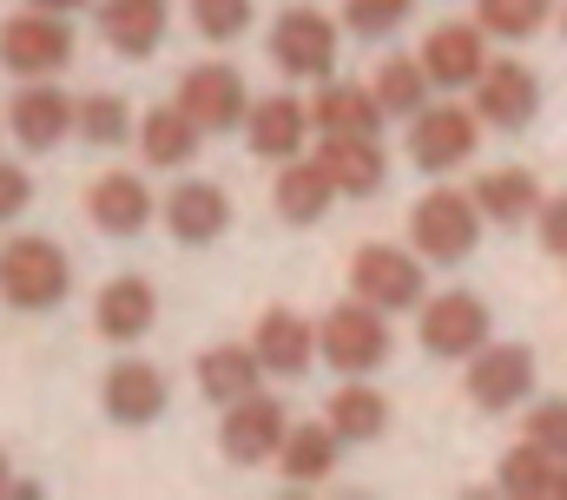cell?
I'll list each match as a JSON object with an SVG mask.
<instances>
[{
  "mask_svg": "<svg viewBox=\"0 0 567 500\" xmlns=\"http://www.w3.org/2000/svg\"><path fill=\"white\" fill-rule=\"evenodd\" d=\"M73 290V263L53 238H7L0 244V296L7 310H60Z\"/></svg>",
  "mask_w": 567,
  "mask_h": 500,
  "instance_id": "1",
  "label": "cell"
},
{
  "mask_svg": "<svg viewBox=\"0 0 567 500\" xmlns=\"http://www.w3.org/2000/svg\"><path fill=\"white\" fill-rule=\"evenodd\" d=\"M317 350H323V363L337 375H377L390 363L396 336H390V316H383L377 303L350 296V303H337V310L317 323Z\"/></svg>",
  "mask_w": 567,
  "mask_h": 500,
  "instance_id": "2",
  "label": "cell"
},
{
  "mask_svg": "<svg viewBox=\"0 0 567 500\" xmlns=\"http://www.w3.org/2000/svg\"><path fill=\"white\" fill-rule=\"evenodd\" d=\"M482 205H475V191H423L416 205H410V244L423 250L429 263H462V257H475L482 244Z\"/></svg>",
  "mask_w": 567,
  "mask_h": 500,
  "instance_id": "3",
  "label": "cell"
},
{
  "mask_svg": "<svg viewBox=\"0 0 567 500\" xmlns=\"http://www.w3.org/2000/svg\"><path fill=\"white\" fill-rule=\"evenodd\" d=\"M73 13H40V7H27V13H13L7 27H0V66L13 73V80H53V73H66L73 66Z\"/></svg>",
  "mask_w": 567,
  "mask_h": 500,
  "instance_id": "4",
  "label": "cell"
},
{
  "mask_svg": "<svg viewBox=\"0 0 567 500\" xmlns=\"http://www.w3.org/2000/svg\"><path fill=\"white\" fill-rule=\"evenodd\" d=\"M350 290L377 310H423L429 303V277H423V250L410 244H363L350 257Z\"/></svg>",
  "mask_w": 567,
  "mask_h": 500,
  "instance_id": "5",
  "label": "cell"
},
{
  "mask_svg": "<svg viewBox=\"0 0 567 500\" xmlns=\"http://www.w3.org/2000/svg\"><path fill=\"white\" fill-rule=\"evenodd\" d=\"M468 402L482 415H508V408H528L535 402V350L528 343H482L468 356V375H462Z\"/></svg>",
  "mask_w": 567,
  "mask_h": 500,
  "instance_id": "6",
  "label": "cell"
},
{
  "mask_svg": "<svg viewBox=\"0 0 567 500\" xmlns=\"http://www.w3.org/2000/svg\"><path fill=\"white\" fill-rule=\"evenodd\" d=\"M416 336L435 363H468L488 343V303L475 290H442L416 310Z\"/></svg>",
  "mask_w": 567,
  "mask_h": 500,
  "instance_id": "7",
  "label": "cell"
},
{
  "mask_svg": "<svg viewBox=\"0 0 567 500\" xmlns=\"http://www.w3.org/2000/svg\"><path fill=\"white\" fill-rule=\"evenodd\" d=\"M475 138H482V113H468L455 100H429L423 113L410 119V158H416V171L442 178V171L475 158Z\"/></svg>",
  "mask_w": 567,
  "mask_h": 500,
  "instance_id": "8",
  "label": "cell"
},
{
  "mask_svg": "<svg viewBox=\"0 0 567 500\" xmlns=\"http://www.w3.org/2000/svg\"><path fill=\"white\" fill-rule=\"evenodd\" d=\"M271 60L284 80H330L337 73V20L317 7H284L271 20Z\"/></svg>",
  "mask_w": 567,
  "mask_h": 500,
  "instance_id": "9",
  "label": "cell"
},
{
  "mask_svg": "<svg viewBox=\"0 0 567 500\" xmlns=\"http://www.w3.org/2000/svg\"><path fill=\"white\" fill-rule=\"evenodd\" d=\"M284 402L278 395H245V402H231L225 408V421H218V455L231 461V468H265V461H278L284 448Z\"/></svg>",
  "mask_w": 567,
  "mask_h": 500,
  "instance_id": "10",
  "label": "cell"
},
{
  "mask_svg": "<svg viewBox=\"0 0 567 500\" xmlns=\"http://www.w3.org/2000/svg\"><path fill=\"white\" fill-rule=\"evenodd\" d=\"M73 125H80V100L60 93L53 80H20V93L7 100V132H13L27 152H53Z\"/></svg>",
  "mask_w": 567,
  "mask_h": 500,
  "instance_id": "11",
  "label": "cell"
},
{
  "mask_svg": "<svg viewBox=\"0 0 567 500\" xmlns=\"http://www.w3.org/2000/svg\"><path fill=\"white\" fill-rule=\"evenodd\" d=\"M178 106L205 125V132H231V125L251 119V86L238 80V66L205 60V66H192V73L178 80Z\"/></svg>",
  "mask_w": 567,
  "mask_h": 500,
  "instance_id": "12",
  "label": "cell"
},
{
  "mask_svg": "<svg viewBox=\"0 0 567 500\" xmlns=\"http://www.w3.org/2000/svg\"><path fill=\"white\" fill-rule=\"evenodd\" d=\"M475 113H482V125H495V132H528L535 113H542V80H535V66H522V60H488V73L475 80Z\"/></svg>",
  "mask_w": 567,
  "mask_h": 500,
  "instance_id": "13",
  "label": "cell"
},
{
  "mask_svg": "<svg viewBox=\"0 0 567 500\" xmlns=\"http://www.w3.org/2000/svg\"><path fill=\"white\" fill-rule=\"evenodd\" d=\"M423 66L442 93L475 86V80L488 73V33H482V20H442V27H429L423 33Z\"/></svg>",
  "mask_w": 567,
  "mask_h": 500,
  "instance_id": "14",
  "label": "cell"
},
{
  "mask_svg": "<svg viewBox=\"0 0 567 500\" xmlns=\"http://www.w3.org/2000/svg\"><path fill=\"white\" fill-rule=\"evenodd\" d=\"M317 165L330 171V185H337L343 198H377V191L390 185V152H383L370 132H330V138L317 145Z\"/></svg>",
  "mask_w": 567,
  "mask_h": 500,
  "instance_id": "15",
  "label": "cell"
},
{
  "mask_svg": "<svg viewBox=\"0 0 567 500\" xmlns=\"http://www.w3.org/2000/svg\"><path fill=\"white\" fill-rule=\"evenodd\" d=\"M158 218H165V231H172L178 244H218V238L231 231V198H225L212 178H178L172 198L158 205Z\"/></svg>",
  "mask_w": 567,
  "mask_h": 500,
  "instance_id": "16",
  "label": "cell"
},
{
  "mask_svg": "<svg viewBox=\"0 0 567 500\" xmlns=\"http://www.w3.org/2000/svg\"><path fill=\"white\" fill-rule=\"evenodd\" d=\"M158 205H165V198H152L145 178H133V171H106V178H93V191H86V218H93V231H106V238H140L145 225L158 218Z\"/></svg>",
  "mask_w": 567,
  "mask_h": 500,
  "instance_id": "17",
  "label": "cell"
},
{
  "mask_svg": "<svg viewBox=\"0 0 567 500\" xmlns=\"http://www.w3.org/2000/svg\"><path fill=\"white\" fill-rule=\"evenodd\" d=\"M100 402H106V415L120 428H145V421L165 415L172 382H165V369H152V363H113L106 382H100Z\"/></svg>",
  "mask_w": 567,
  "mask_h": 500,
  "instance_id": "18",
  "label": "cell"
},
{
  "mask_svg": "<svg viewBox=\"0 0 567 500\" xmlns=\"http://www.w3.org/2000/svg\"><path fill=\"white\" fill-rule=\"evenodd\" d=\"M310 132H317L310 100H290V93H278V100H251L245 138H251V152H258V158H271V165L303 158V138H310Z\"/></svg>",
  "mask_w": 567,
  "mask_h": 500,
  "instance_id": "19",
  "label": "cell"
},
{
  "mask_svg": "<svg viewBox=\"0 0 567 500\" xmlns=\"http://www.w3.org/2000/svg\"><path fill=\"white\" fill-rule=\"evenodd\" d=\"M265 356L251 350V343H212L205 356H198V395L212 402V408H231V402H245V395H258L265 388Z\"/></svg>",
  "mask_w": 567,
  "mask_h": 500,
  "instance_id": "20",
  "label": "cell"
},
{
  "mask_svg": "<svg viewBox=\"0 0 567 500\" xmlns=\"http://www.w3.org/2000/svg\"><path fill=\"white\" fill-rule=\"evenodd\" d=\"M158 323V290L145 283V277H113L106 290H100V303H93V330L106 336V343H140L145 330Z\"/></svg>",
  "mask_w": 567,
  "mask_h": 500,
  "instance_id": "21",
  "label": "cell"
},
{
  "mask_svg": "<svg viewBox=\"0 0 567 500\" xmlns=\"http://www.w3.org/2000/svg\"><path fill=\"white\" fill-rule=\"evenodd\" d=\"M251 350L265 356V369L271 375H303L310 363H323V350H317V323H303L297 310H265L258 330H251Z\"/></svg>",
  "mask_w": 567,
  "mask_h": 500,
  "instance_id": "22",
  "label": "cell"
},
{
  "mask_svg": "<svg viewBox=\"0 0 567 500\" xmlns=\"http://www.w3.org/2000/svg\"><path fill=\"white\" fill-rule=\"evenodd\" d=\"M475 205H482V218L488 225H528L548 198H542V178L528 171V165H495V171H482L475 178Z\"/></svg>",
  "mask_w": 567,
  "mask_h": 500,
  "instance_id": "23",
  "label": "cell"
},
{
  "mask_svg": "<svg viewBox=\"0 0 567 500\" xmlns=\"http://www.w3.org/2000/svg\"><path fill=\"white\" fill-rule=\"evenodd\" d=\"M343 191L330 185V171L317 165V158H284V171H278V185H271V205H278V218L284 225H317L330 205H337Z\"/></svg>",
  "mask_w": 567,
  "mask_h": 500,
  "instance_id": "24",
  "label": "cell"
},
{
  "mask_svg": "<svg viewBox=\"0 0 567 500\" xmlns=\"http://www.w3.org/2000/svg\"><path fill=\"white\" fill-rule=\"evenodd\" d=\"M198 138H205V125L192 119L178 100H172V106H152L140 119V158L152 171H178V165L198 158Z\"/></svg>",
  "mask_w": 567,
  "mask_h": 500,
  "instance_id": "25",
  "label": "cell"
},
{
  "mask_svg": "<svg viewBox=\"0 0 567 500\" xmlns=\"http://www.w3.org/2000/svg\"><path fill=\"white\" fill-rule=\"evenodd\" d=\"M310 119L317 132L330 138V132H383V100H377V86H350V80H317V100H310Z\"/></svg>",
  "mask_w": 567,
  "mask_h": 500,
  "instance_id": "26",
  "label": "cell"
},
{
  "mask_svg": "<svg viewBox=\"0 0 567 500\" xmlns=\"http://www.w3.org/2000/svg\"><path fill=\"white\" fill-rule=\"evenodd\" d=\"M323 421L343 435V448H363V441L390 435V395H383V388H370V375H350V382L330 395Z\"/></svg>",
  "mask_w": 567,
  "mask_h": 500,
  "instance_id": "27",
  "label": "cell"
},
{
  "mask_svg": "<svg viewBox=\"0 0 567 500\" xmlns=\"http://www.w3.org/2000/svg\"><path fill=\"white\" fill-rule=\"evenodd\" d=\"M165 0H100V40L126 60H145L165 40Z\"/></svg>",
  "mask_w": 567,
  "mask_h": 500,
  "instance_id": "28",
  "label": "cell"
},
{
  "mask_svg": "<svg viewBox=\"0 0 567 500\" xmlns=\"http://www.w3.org/2000/svg\"><path fill=\"white\" fill-rule=\"evenodd\" d=\"M337 448H343V435H337L330 421H303V428H290V435H284L278 475L290 481V488H317V481H330Z\"/></svg>",
  "mask_w": 567,
  "mask_h": 500,
  "instance_id": "29",
  "label": "cell"
},
{
  "mask_svg": "<svg viewBox=\"0 0 567 500\" xmlns=\"http://www.w3.org/2000/svg\"><path fill=\"white\" fill-rule=\"evenodd\" d=\"M370 86H377V100H383L390 119H416L429 100H435V80H429L423 53H390V60H377Z\"/></svg>",
  "mask_w": 567,
  "mask_h": 500,
  "instance_id": "30",
  "label": "cell"
},
{
  "mask_svg": "<svg viewBox=\"0 0 567 500\" xmlns=\"http://www.w3.org/2000/svg\"><path fill=\"white\" fill-rule=\"evenodd\" d=\"M555 468H561V455H548L542 441H515L508 455H502V468H495V488L515 500H548L555 494Z\"/></svg>",
  "mask_w": 567,
  "mask_h": 500,
  "instance_id": "31",
  "label": "cell"
},
{
  "mask_svg": "<svg viewBox=\"0 0 567 500\" xmlns=\"http://www.w3.org/2000/svg\"><path fill=\"white\" fill-rule=\"evenodd\" d=\"M73 132H80L86 145H100V152H113V145H126V138H133V113H126V100H113V93H86Z\"/></svg>",
  "mask_w": 567,
  "mask_h": 500,
  "instance_id": "32",
  "label": "cell"
},
{
  "mask_svg": "<svg viewBox=\"0 0 567 500\" xmlns=\"http://www.w3.org/2000/svg\"><path fill=\"white\" fill-rule=\"evenodd\" d=\"M475 20L495 40H528L548 27V0H475Z\"/></svg>",
  "mask_w": 567,
  "mask_h": 500,
  "instance_id": "33",
  "label": "cell"
},
{
  "mask_svg": "<svg viewBox=\"0 0 567 500\" xmlns=\"http://www.w3.org/2000/svg\"><path fill=\"white\" fill-rule=\"evenodd\" d=\"M251 20H258V7H251V0H192V27H198L212 46L245 40V33H251Z\"/></svg>",
  "mask_w": 567,
  "mask_h": 500,
  "instance_id": "34",
  "label": "cell"
},
{
  "mask_svg": "<svg viewBox=\"0 0 567 500\" xmlns=\"http://www.w3.org/2000/svg\"><path fill=\"white\" fill-rule=\"evenodd\" d=\"M410 7H416V0H343V27H350L357 40H390V33L410 20Z\"/></svg>",
  "mask_w": 567,
  "mask_h": 500,
  "instance_id": "35",
  "label": "cell"
},
{
  "mask_svg": "<svg viewBox=\"0 0 567 500\" xmlns=\"http://www.w3.org/2000/svg\"><path fill=\"white\" fill-rule=\"evenodd\" d=\"M522 435H528V441H542L548 455H561V461H567V395H542V402H528Z\"/></svg>",
  "mask_w": 567,
  "mask_h": 500,
  "instance_id": "36",
  "label": "cell"
},
{
  "mask_svg": "<svg viewBox=\"0 0 567 500\" xmlns=\"http://www.w3.org/2000/svg\"><path fill=\"white\" fill-rule=\"evenodd\" d=\"M535 238H542L548 257H567V191H561V198H548V205L535 211Z\"/></svg>",
  "mask_w": 567,
  "mask_h": 500,
  "instance_id": "37",
  "label": "cell"
},
{
  "mask_svg": "<svg viewBox=\"0 0 567 500\" xmlns=\"http://www.w3.org/2000/svg\"><path fill=\"white\" fill-rule=\"evenodd\" d=\"M27 205H33V178H27L20 165H7V158H0V225H7V218H20Z\"/></svg>",
  "mask_w": 567,
  "mask_h": 500,
  "instance_id": "38",
  "label": "cell"
},
{
  "mask_svg": "<svg viewBox=\"0 0 567 500\" xmlns=\"http://www.w3.org/2000/svg\"><path fill=\"white\" fill-rule=\"evenodd\" d=\"M27 7H40V13H80L86 0H27Z\"/></svg>",
  "mask_w": 567,
  "mask_h": 500,
  "instance_id": "39",
  "label": "cell"
},
{
  "mask_svg": "<svg viewBox=\"0 0 567 500\" xmlns=\"http://www.w3.org/2000/svg\"><path fill=\"white\" fill-rule=\"evenodd\" d=\"M0 494H13V468H7V448H0Z\"/></svg>",
  "mask_w": 567,
  "mask_h": 500,
  "instance_id": "40",
  "label": "cell"
},
{
  "mask_svg": "<svg viewBox=\"0 0 567 500\" xmlns=\"http://www.w3.org/2000/svg\"><path fill=\"white\" fill-rule=\"evenodd\" d=\"M555 500H567V461L555 468Z\"/></svg>",
  "mask_w": 567,
  "mask_h": 500,
  "instance_id": "41",
  "label": "cell"
},
{
  "mask_svg": "<svg viewBox=\"0 0 567 500\" xmlns=\"http://www.w3.org/2000/svg\"><path fill=\"white\" fill-rule=\"evenodd\" d=\"M561 33H567V13H561Z\"/></svg>",
  "mask_w": 567,
  "mask_h": 500,
  "instance_id": "42",
  "label": "cell"
},
{
  "mask_svg": "<svg viewBox=\"0 0 567 500\" xmlns=\"http://www.w3.org/2000/svg\"><path fill=\"white\" fill-rule=\"evenodd\" d=\"M0 132H7V119H0Z\"/></svg>",
  "mask_w": 567,
  "mask_h": 500,
  "instance_id": "43",
  "label": "cell"
}]
</instances>
